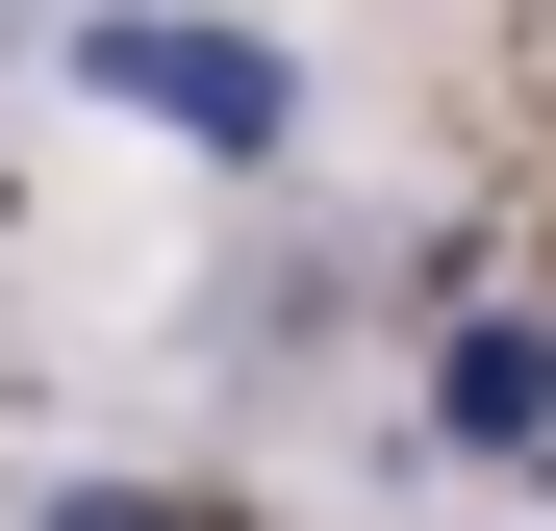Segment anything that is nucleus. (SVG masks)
<instances>
[{"label":"nucleus","instance_id":"obj_1","mask_svg":"<svg viewBox=\"0 0 556 531\" xmlns=\"http://www.w3.org/2000/svg\"><path fill=\"white\" fill-rule=\"evenodd\" d=\"M76 76H102L127 127H177V152H278V127H304V76H278L253 26H177V0H127V26H76Z\"/></svg>","mask_w":556,"mask_h":531}]
</instances>
